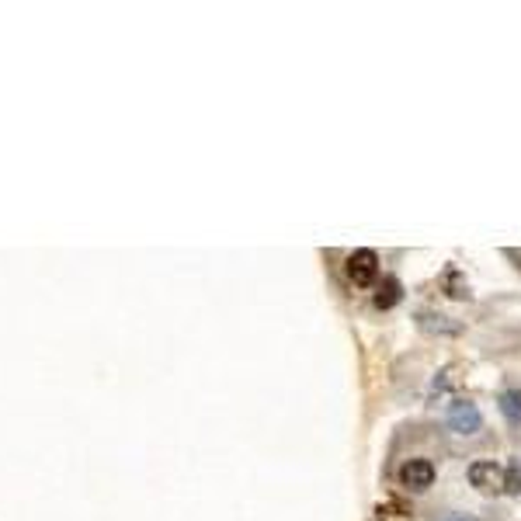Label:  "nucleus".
Masks as SVG:
<instances>
[{"label":"nucleus","instance_id":"1","mask_svg":"<svg viewBox=\"0 0 521 521\" xmlns=\"http://www.w3.org/2000/svg\"><path fill=\"white\" fill-rule=\"evenodd\" d=\"M345 275L355 289H368V286H376V282H379V254L368 251V247L355 251L351 257H347Z\"/></svg>","mask_w":521,"mask_h":521},{"label":"nucleus","instance_id":"2","mask_svg":"<svg viewBox=\"0 0 521 521\" xmlns=\"http://www.w3.org/2000/svg\"><path fill=\"white\" fill-rule=\"evenodd\" d=\"M435 476H438V469H435V463H431V459H425V456H414V459H406V463L396 469V480H400V486L414 490V494H425L427 486L435 483Z\"/></svg>","mask_w":521,"mask_h":521},{"label":"nucleus","instance_id":"4","mask_svg":"<svg viewBox=\"0 0 521 521\" xmlns=\"http://www.w3.org/2000/svg\"><path fill=\"white\" fill-rule=\"evenodd\" d=\"M448 425H452V431H459V435H473V431H480L483 417L480 410H476V404L459 400V404H452V410H448Z\"/></svg>","mask_w":521,"mask_h":521},{"label":"nucleus","instance_id":"5","mask_svg":"<svg viewBox=\"0 0 521 521\" xmlns=\"http://www.w3.org/2000/svg\"><path fill=\"white\" fill-rule=\"evenodd\" d=\"M376 518L379 521H410L414 518V507L406 501H400V497H389V501H383L376 507Z\"/></svg>","mask_w":521,"mask_h":521},{"label":"nucleus","instance_id":"6","mask_svg":"<svg viewBox=\"0 0 521 521\" xmlns=\"http://www.w3.org/2000/svg\"><path fill=\"white\" fill-rule=\"evenodd\" d=\"M396 303H400V282L396 278L376 282V309H393Z\"/></svg>","mask_w":521,"mask_h":521},{"label":"nucleus","instance_id":"3","mask_svg":"<svg viewBox=\"0 0 521 521\" xmlns=\"http://www.w3.org/2000/svg\"><path fill=\"white\" fill-rule=\"evenodd\" d=\"M469 483H473L480 494H501V490H507V473H504V466L490 463V459H480V463L469 466Z\"/></svg>","mask_w":521,"mask_h":521},{"label":"nucleus","instance_id":"7","mask_svg":"<svg viewBox=\"0 0 521 521\" xmlns=\"http://www.w3.org/2000/svg\"><path fill=\"white\" fill-rule=\"evenodd\" d=\"M501 410L511 417V421H521V393H504Z\"/></svg>","mask_w":521,"mask_h":521}]
</instances>
